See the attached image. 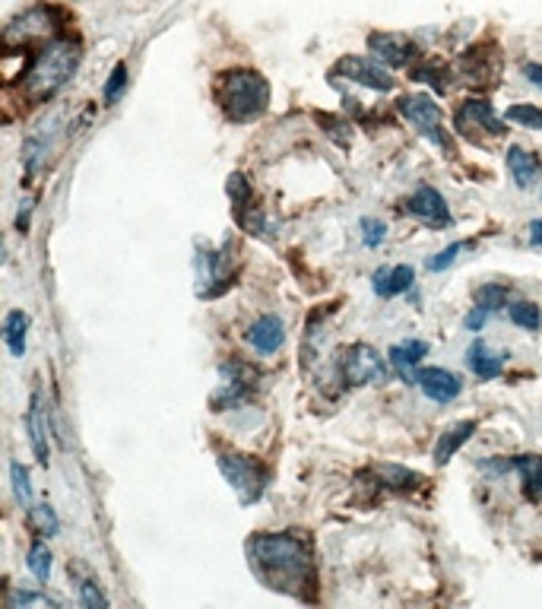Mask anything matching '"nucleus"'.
Instances as JSON below:
<instances>
[{"label":"nucleus","mask_w":542,"mask_h":609,"mask_svg":"<svg viewBox=\"0 0 542 609\" xmlns=\"http://www.w3.org/2000/svg\"><path fill=\"white\" fill-rule=\"evenodd\" d=\"M251 575L282 597L299 604H318V562L304 530L254 533L244 543Z\"/></svg>","instance_id":"1"},{"label":"nucleus","mask_w":542,"mask_h":609,"mask_svg":"<svg viewBox=\"0 0 542 609\" xmlns=\"http://www.w3.org/2000/svg\"><path fill=\"white\" fill-rule=\"evenodd\" d=\"M80 61H83V48H80L77 38L58 35V38L45 42V45L35 51L30 70H26L23 80H20V95H23L30 105H42V102L55 99V95L70 83V77L77 73Z\"/></svg>","instance_id":"2"},{"label":"nucleus","mask_w":542,"mask_h":609,"mask_svg":"<svg viewBox=\"0 0 542 609\" xmlns=\"http://www.w3.org/2000/svg\"><path fill=\"white\" fill-rule=\"evenodd\" d=\"M219 105L235 124L257 122L270 108V83L257 70H232L219 80Z\"/></svg>","instance_id":"3"},{"label":"nucleus","mask_w":542,"mask_h":609,"mask_svg":"<svg viewBox=\"0 0 542 609\" xmlns=\"http://www.w3.org/2000/svg\"><path fill=\"white\" fill-rule=\"evenodd\" d=\"M194 274H197V296L219 299L241 274V248L235 239H222L219 248H200L194 254Z\"/></svg>","instance_id":"4"},{"label":"nucleus","mask_w":542,"mask_h":609,"mask_svg":"<svg viewBox=\"0 0 542 609\" xmlns=\"http://www.w3.org/2000/svg\"><path fill=\"white\" fill-rule=\"evenodd\" d=\"M216 467H219L222 480L235 489V495H239V502L244 508L261 502L267 486H270V467L261 463L257 457L241 455V451H232V448H219L216 451Z\"/></svg>","instance_id":"5"},{"label":"nucleus","mask_w":542,"mask_h":609,"mask_svg":"<svg viewBox=\"0 0 542 609\" xmlns=\"http://www.w3.org/2000/svg\"><path fill=\"white\" fill-rule=\"evenodd\" d=\"M219 375H222V384H219L216 394L210 397V406L216 410V413L232 410V406H239V403L254 400L257 388H261V378H264L261 368L247 366V363H241V359H229V363H222Z\"/></svg>","instance_id":"6"},{"label":"nucleus","mask_w":542,"mask_h":609,"mask_svg":"<svg viewBox=\"0 0 542 609\" xmlns=\"http://www.w3.org/2000/svg\"><path fill=\"white\" fill-rule=\"evenodd\" d=\"M58 38V23H55V10L38 3V7H30L26 13H20L16 20L7 23L3 30V42L7 48H30V45H38V42H51Z\"/></svg>","instance_id":"7"},{"label":"nucleus","mask_w":542,"mask_h":609,"mask_svg":"<svg viewBox=\"0 0 542 609\" xmlns=\"http://www.w3.org/2000/svg\"><path fill=\"white\" fill-rule=\"evenodd\" d=\"M226 191H229L232 214H235V222H239L241 229H244V232H251V235H257V239H273L270 219L264 216L261 204L254 200V187L247 184V179H244L241 172L229 175Z\"/></svg>","instance_id":"8"},{"label":"nucleus","mask_w":542,"mask_h":609,"mask_svg":"<svg viewBox=\"0 0 542 609\" xmlns=\"http://www.w3.org/2000/svg\"><path fill=\"white\" fill-rule=\"evenodd\" d=\"M339 378L349 388L381 384L388 378V366L381 363V356L368 343H356V346L343 349V356H339Z\"/></svg>","instance_id":"9"},{"label":"nucleus","mask_w":542,"mask_h":609,"mask_svg":"<svg viewBox=\"0 0 542 609\" xmlns=\"http://www.w3.org/2000/svg\"><path fill=\"white\" fill-rule=\"evenodd\" d=\"M400 115L419 130L425 140H431L435 147H448V134L441 127V108L428 99V95H403L396 102Z\"/></svg>","instance_id":"10"},{"label":"nucleus","mask_w":542,"mask_h":609,"mask_svg":"<svg viewBox=\"0 0 542 609\" xmlns=\"http://www.w3.org/2000/svg\"><path fill=\"white\" fill-rule=\"evenodd\" d=\"M403 210L413 216L416 222L428 226V229H448V226L453 222L451 210H448V200H445L441 191H435L431 184L416 187V191L406 197Z\"/></svg>","instance_id":"11"},{"label":"nucleus","mask_w":542,"mask_h":609,"mask_svg":"<svg viewBox=\"0 0 542 609\" xmlns=\"http://www.w3.org/2000/svg\"><path fill=\"white\" fill-rule=\"evenodd\" d=\"M333 77H343V80H353L359 87H368L374 92H391L396 87V77H391L388 67H381V61H371V58H356V55H346L339 58L333 67Z\"/></svg>","instance_id":"12"},{"label":"nucleus","mask_w":542,"mask_h":609,"mask_svg":"<svg viewBox=\"0 0 542 609\" xmlns=\"http://www.w3.org/2000/svg\"><path fill=\"white\" fill-rule=\"evenodd\" d=\"M457 130L473 137V140H482V137H501L505 134V124L498 122L492 102L485 99H470L460 105L457 112Z\"/></svg>","instance_id":"13"},{"label":"nucleus","mask_w":542,"mask_h":609,"mask_svg":"<svg viewBox=\"0 0 542 609\" xmlns=\"http://www.w3.org/2000/svg\"><path fill=\"white\" fill-rule=\"evenodd\" d=\"M368 48L374 51V61H381L384 67H410L419 58V48L403 32H371Z\"/></svg>","instance_id":"14"},{"label":"nucleus","mask_w":542,"mask_h":609,"mask_svg":"<svg viewBox=\"0 0 542 609\" xmlns=\"http://www.w3.org/2000/svg\"><path fill=\"white\" fill-rule=\"evenodd\" d=\"M416 384L422 388V394L435 403H451L463 391V381L448 368H422Z\"/></svg>","instance_id":"15"},{"label":"nucleus","mask_w":542,"mask_h":609,"mask_svg":"<svg viewBox=\"0 0 542 609\" xmlns=\"http://www.w3.org/2000/svg\"><path fill=\"white\" fill-rule=\"evenodd\" d=\"M422 356H428V343H422V340H406V343L391 346V366L396 368V375L406 384H416V378H419L416 366L422 363Z\"/></svg>","instance_id":"16"},{"label":"nucleus","mask_w":542,"mask_h":609,"mask_svg":"<svg viewBox=\"0 0 542 609\" xmlns=\"http://www.w3.org/2000/svg\"><path fill=\"white\" fill-rule=\"evenodd\" d=\"M26 432H30L32 451L38 457L42 467H48V426H45V410H42V391L35 388L26 413Z\"/></svg>","instance_id":"17"},{"label":"nucleus","mask_w":542,"mask_h":609,"mask_svg":"<svg viewBox=\"0 0 542 609\" xmlns=\"http://www.w3.org/2000/svg\"><path fill=\"white\" fill-rule=\"evenodd\" d=\"M416 279V271L410 264H400V267H381L371 276V289L381 296V299H393L400 292H406Z\"/></svg>","instance_id":"18"},{"label":"nucleus","mask_w":542,"mask_h":609,"mask_svg":"<svg viewBox=\"0 0 542 609\" xmlns=\"http://www.w3.org/2000/svg\"><path fill=\"white\" fill-rule=\"evenodd\" d=\"M368 476H374V486L388 489V492H413L422 483L416 470H406V467H396V463H378V467L368 470Z\"/></svg>","instance_id":"19"},{"label":"nucleus","mask_w":542,"mask_h":609,"mask_svg":"<svg viewBox=\"0 0 542 609\" xmlns=\"http://www.w3.org/2000/svg\"><path fill=\"white\" fill-rule=\"evenodd\" d=\"M508 172L517 187H533L542 179V162L537 152L523 150V147H511L508 150Z\"/></svg>","instance_id":"20"},{"label":"nucleus","mask_w":542,"mask_h":609,"mask_svg":"<svg viewBox=\"0 0 542 609\" xmlns=\"http://www.w3.org/2000/svg\"><path fill=\"white\" fill-rule=\"evenodd\" d=\"M247 340H251V346L257 349V353H276L279 346H282V340H286V328H282V321L276 318V314H264V318H257L254 321V328L247 331Z\"/></svg>","instance_id":"21"},{"label":"nucleus","mask_w":542,"mask_h":609,"mask_svg":"<svg viewBox=\"0 0 542 609\" xmlns=\"http://www.w3.org/2000/svg\"><path fill=\"white\" fill-rule=\"evenodd\" d=\"M473 432H476V423H473V420H463V423H453V426L445 428L441 438H438V445H435V463L445 467V463L473 438Z\"/></svg>","instance_id":"22"},{"label":"nucleus","mask_w":542,"mask_h":609,"mask_svg":"<svg viewBox=\"0 0 542 609\" xmlns=\"http://www.w3.org/2000/svg\"><path fill=\"white\" fill-rule=\"evenodd\" d=\"M466 363H470V368L480 375L482 381H492V378L501 375V368H505V356H498L485 340H476V343L470 346V353H466Z\"/></svg>","instance_id":"23"},{"label":"nucleus","mask_w":542,"mask_h":609,"mask_svg":"<svg viewBox=\"0 0 542 609\" xmlns=\"http://www.w3.org/2000/svg\"><path fill=\"white\" fill-rule=\"evenodd\" d=\"M514 470L520 473L523 480V495L530 502H540L542 498V457L540 455H520L517 460H511Z\"/></svg>","instance_id":"24"},{"label":"nucleus","mask_w":542,"mask_h":609,"mask_svg":"<svg viewBox=\"0 0 542 609\" xmlns=\"http://www.w3.org/2000/svg\"><path fill=\"white\" fill-rule=\"evenodd\" d=\"M26 334H30V314L26 311H10L7 321H3V340H7L13 356L26 353Z\"/></svg>","instance_id":"25"},{"label":"nucleus","mask_w":542,"mask_h":609,"mask_svg":"<svg viewBox=\"0 0 542 609\" xmlns=\"http://www.w3.org/2000/svg\"><path fill=\"white\" fill-rule=\"evenodd\" d=\"M7 609H60V600L48 594H35V590H7Z\"/></svg>","instance_id":"26"},{"label":"nucleus","mask_w":542,"mask_h":609,"mask_svg":"<svg viewBox=\"0 0 542 609\" xmlns=\"http://www.w3.org/2000/svg\"><path fill=\"white\" fill-rule=\"evenodd\" d=\"M10 480H13V495H16L20 508H23V512H32L30 470H26V467H23L20 460H13V463H10Z\"/></svg>","instance_id":"27"},{"label":"nucleus","mask_w":542,"mask_h":609,"mask_svg":"<svg viewBox=\"0 0 542 609\" xmlns=\"http://www.w3.org/2000/svg\"><path fill=\"white\" fill-rule=\"evenodd\" d=\"M508 318H511L517 328H523V331H540L542 324L540 304L533 302H514L508 308Z\"/></svg>","instance_id":"28"},{"label":"nucleus","mask_w":542,"mask_h":609,"mask_svg":"<svg viewBox=\"0 0 542 609\" xmlns=\"http://www.w3.org/2000/svg\"><path fill=\"white\" fill-rule=\"evenodd\" d=\"M30 515V524L32 530L38 533V537H55L58 533V515L51 512V505H32Z\"/></svg>","instance_id":"29"},{"label":"nucleus","mask_w":542,"mask_h":609,"mask_svg":"<svg viewBox=\"0 0 542 609\" xmlns=\"http://www.w3.org/2000/svg\"><path fill=\"white\" fill-rule=\"evenodd\" d=\"M26 565H30V572L35 575V578L48 581L51 578V549L35 540V543L30 547V559H26Z\"/></svg>","instance_id":"30"},{"label":"nucleus","mask_w":542,"mask_h":609,"mask_svg":"<svg viewBox=\"0 0 542 609\" xmlns=\"http://www.w3.org/2000/svg\"><path fill=\"white\" fill-rule=\"evenodd\" d=\"M476 304H482L488 314H492V311H498V308H505V304H508V286H498V283H488V286H482L480 296H476Z\"/></svg>","instance_id":"31"},{"label":"nucleus","mask_w":542,"mask_h":609,"mask_svg":"<svg viewBox=\"0 0 542 609\" xmlns=\"http://www.w3.org/2000/svg\"><path fill=\"white\" fill-rule=\"evenodd\" d=\"M470 248H473V242H453V244H448V248H445L441 254L428 257V271H431V274H441V271H448L453 261H457V257H460L463 251H470Z\"/></svg>","instance_id":"32"},{"label":"nucleus","mask_w":542,"mask_h":609,"mask_svg":"<svg viewBox=\"0 0 542 609\" xmlns=\"http://www.w3.org/2000/svg\"><path fill=\"white\" fill-rule=\"evenodd\" d=\"M127 87V64H115V70H112V77H108V83H105V90H102V99H105V105H115L120 99V92Z\"/></svg>","instance_id":"33"},{"label":"nucleus","mask_w":542,"mask_h":609,"mask_svg":"<svg viewBox=\"0 0 542 609\" xmlns=\"http://www.w3.org/2000/svg\"><path fill=\"white\" fill-rule=\"evenodd\" d=\"M508 122L520 124V127L542 130V108H533V105H511V108H508Z\"/></svg>","instance_id":"34"},{"label":"nucleus","mask_w":542,"mask_h":609,"mask_svg":"<svg viewBox=\"0 0 542 609\" xmlns=\"http://www.w3.org/2000/svg\"><path fill=\"white\" fill-rule=\"evenodd\" d=\"M384 239H388V226H384L381 219L365 216V219H361V242L368 244V248H378Z\"/></svg>","instance_id":"35"},{"label":"nucleus","mask_w":542,"mask_h":609,"mask_svg":"<svg viewBox=\"0 0 542 609\" xmlns=\"http://www.w3.org/2000/svg\"><path fill=\"white\" fill-rule=\"evenodd\" d=\"M80 604L87 609H105L108 607V600L102 597V590L92 584V581H80Z\"/></svg>","instance_id":"36"},{"label":"nucleus","mask_w":542,"mask_h":609,"mask_svg":"<svg viewBox=\"0 0 542 609\" xmlns=\"http://www.w3.org/2000/svg\"><path fill=\"white\" fill-rule=\"evenodd\" d=\"M485 321H488V311L482 308V304H476L470 314H466V331H473V334H480L482 328H485Z\"/></svg>","instance_id":"37"},{"label":"nucleus","mask_w":542,"mask_h":609,"mask_svg":"<svg viewBox=\"0 0 542 609\" xmlns=\"http://www.w3.org/2000/svg\"><path fill=\"white\" fill-rule=\"evenodd\" d=\"M523 73H527V80H530L533 87H540L542 90V64H527Z\"/></svg>","instance_id":"38"},{"label":"nucleus","mask_w":542,"mask_h":609,"mask_svg":"<svg viewBox=\"0 0 542 609\" xmlns=\"http://www.w3.org/2000/svg\"><path fill=\"white\" fill-rule=\"evenodd\" d=\"M530 244L542 248V219H533V222H530Z\"/></svg>","instance_id":"39"}]
</instances>
